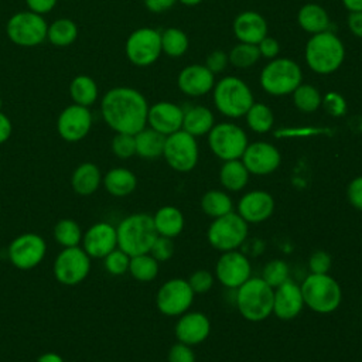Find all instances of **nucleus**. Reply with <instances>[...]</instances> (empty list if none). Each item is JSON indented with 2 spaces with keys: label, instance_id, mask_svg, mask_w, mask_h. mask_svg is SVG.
I'll return each instance as SVG.
<instances>
[{
  "label": "nucleus",
  "instance_id": "11",
  "mask_svg": "<svg viewBox=\"0 0 362 362\" xmlns=\"http://www.w3.org/2000/svg\"><path fill=\"white\" fill-rule=\"evenodd\" d=\"M163 157L167 164L178 173H188L194 170L199 157L197 137L182 129L165 136Z\"/></svg>",
  "mask_w": 362,
  "mask_h": 362
},
{
  "label": "nucleus",
  "instance_id": "22",
  "mask_svg": "<svg viewBox=\"0 0 362 362\" xmlns=\"http://www.w3.org/2000/svg\"><path fill=\"white\" fill-rule=\"evenodd\" d=\"M184 109L173 102L161 100L148 106L147 124L156 132L170 136L182 127Z\"/></svg>",
  "mask_w": 362,
  "mask_h": 362
},
{
  "label": "nucleus",
  "instance_id": "13",
  "mask_svg": "<svg viewBox=\"0 0 362 362\" xmlns=\"http://www.w3.org/2000/svg\"><path fill=\"white\" fill-rule=\"evenodd\" d=\"M124 52L127 59L136 66H148L161 55L160 31L141 27L134 30L126 40Z\"/></svg>",
  "mask_w": 362,
  "mask_h": 362
},
{
  "label": "nucleus",
  "instance_id": "24",
  "mask_svg": "<svg viewBox=\"0 0 362 362\" xmlns=\"http://www.w3.org/2000/svg\"><path fill=\"white\" fill-rule=\"evenodd\" d=\"M177 85L184 95L202 96L214 89L215 75L205 65L192 64L180 71Z\"/></svg>",
  "mask_w": 362,
  "mask_h": 362
},
{
  "label": "nucleus",
  "instance_id": "4",
  "mask_svg": "<svg viewBox=\"0 0 362 362\" xmlns=\"http://www.w3.org/2000/svg\"><path fill=\"white\" fill-rule=\"evenodd\" d=\"M273 296L274 288L262 277H250L236 288V308L250 322L263 321L273 314Z\"/></svg>",
  "mask_w": 362,
  "mask_h": 362
},
{
  "label": "nucleus",
  "instance_id": "2",
  "mask_svg": "<svg viewBox=\"0 0 362 362\" xmlns=\"http://www.w3.org/2000/svg\"><path fill=\"white\" fill-rule=\"evenodd\" d=\"M304 58L311 71L320 75H328L342 65L345 47L337 34L327 30L310 37L305 44Z\"/></svg>",
  "mask_w": 362,
  "mask_h": 362
},
{
  "label": "nucleus",
  "instance_id": "34",
  "mask_svg": "<svg viewBox=\"0 0 362 362\" xmlns=\"http://www.w3.org/2000/svg\"><path fill=\"white\" fill-rule=\"evenodd\" d=\"M201 209L211 218H219L233 211V201L225 191L209 189L201 198Z\"/></svg>",
  "mask_w": 362,
  "mask_h": 362
},
{
  "label": "nucleus",
  "instance_id": "51",
  "mask_svg": "<svg viewBox=\"0 0 362 362\" xmlns=\"http://www.w3.org/2000/svg\"><path fill=\"white\" fill-rule=\"evenodd\" d=\"M346 198L349 204L362 212V175L355 177L346 187Z\"/></svg>",
  "mask_w": 362,
  "mask_h": 362
},
{
  "label": "nucleus",
  "instance_id": "8",
  "mask_svg": "<svg viewBox=\"0 0 362 362\" xmlns=\"http://www.w3.org/2000/svg\"><path fill=\"white\" fill-rule=\"evenodd\" d=\"M247 232L249 223L238 212L232 211L211 222L206 238L214 249L223 253L240 247L246 242Z\"/></svg>",
  "mask_w": 362,
  "mask_h": 362
},
{
  "label": "nucleus",
  "instance_id": "49",
  "mask_svg": "<svg viewBox=\"0 0 362 362\" xmlns=\"http://www.w3.org/2000/svg\"><path fill=\"white\" fill-rule=\"evenodd\" d=\"M167 361L168 362H195V352L192 351V346L182 342H175L168 349Z\"/></svg>",
  "mask_w": 362,
  "mask_h": 362
},
{
  "label": "nucleus",
  "instance_id": "5",
  "mask_svg": "<svg viewBox=\"0 0 362 362\" xmlns=\"http://www.w3.org/2000/svg\"><path fill=\"white\" fill-rule=\"evenodd\" d=\"M304 305L318 314L334 313L342 300V290L338 281L325 274L310 273L300 286Z\"/></svg>",
  "mask_w": 362,
  "mask_h": 362
},
{
  "label": "nucleus",
  "instance_id": "33",
  "mask_svg": "<svg viewBox=\"0 0 362 362\" xmlns=\"http://www.w3.org/2000/svg\"><path fill=\"white\" fill-rule=\"evenodd\" d=\"M98 85L89 75H76L69 83V96L74 103L89 107L98 100Z\"/></svg>",
  "mask_w": 362,
  "mask_h": 362
},
{
  "label": "nucleus",
  "instance_id": "47",
  "mask_svg": "<svg viewBox=\"0 0 362 362\" xmlns=\"http://www.w3.org/2000/svg\"><path fill=\"white\" fill-rule=\"evenodd\" d=\"M188 283L195 294H205L214 286V276L208 270H197L188 277Z\"/></svg>",
  "mask_w": 362,
  "mask_h": 362
},
{
  "label": "nucleus",
  "instance_id": "46",
  "mask_svg": "<svg viewBox=\"0 0 362 362\" xmlns=\"http://www.w3.org/2000/svg\"><path fill=\"white\" fill-rule=\"evenodd\" d=\"M175 252V245L173 242L171 238H165V236H157L151 249H150V255L157 260V262H167L173 257Z\"/></svg>",
  "mask_w": 362,
  "mask_h": 362
},
{
  "label": "nucleus",
  "instance_id": "31",
  "mask_svg": "<svg viewBox=\"0 0 362 362\" xmlns=\"http://www.w3.org/2000/svg\"><path fill=\"white\" fill-rule=\"evenodd\" d=\"M136 154L146 160H154L163 156L165 136L151 127H144L134 134Z\"/></svg>",
  "mask_w": 362,
  "mask_h": 362
},
{
  "label": "nucleus",
  "instance_id": "6",
  "mask_svg": "<svg viewBox=\"0 0 362 362\" xmlns=\"http://www.w3.org/2000/svg\"><path fill=\"white\" fill-rule=\"evenodd\" d=\"M253 102L250 88L238 76H225L214 86V103L226 117L238 119L245 116Z\"/></svg>",
  "mask_w": 362,
  "mask_h": 362
},
{
  "label": "nucleus",
  "instance_id": "18",
  "mask_svg": "<svg viewBox=\"0 0 362 362\" xmlns=\"http://www.w3.org/2000/svg\"><path fill=\"white\" fill-rule=\"evenodd\" d=\"M240 160L250 174L269 175L279 168L281 156L277 147L272 143L255 141L247 144Z\"/></svg>",
  "mask_w": 362,
  "mask_h": 362
},
{
  "label": "nucleus",
  "instance_id": "28",
  "mask_svg": "<svg viewBox=\"0 0 362 362\" xmlns=\"http://www.w3.org/2000/svg\"><path fill=\"white\" fill-rule=\"evenodd\" d=\"M154 228L158 236L165 238H177L185 225V219L182 212L174 205H164L156 211L153 215Z\"/></svg>",
  "mask_w": 362,
  "mask_h": 362
},
{
  "label": "nucleus",
  "instance_id": "60",
  "mask_svg": "<svg viewBox=\"0 0 362 362\" xmlns=\"http://www.w3.org/2000/svg\"><path fill=\"white\" fill-rule=\"evenodd\" d=\"M1 106H3V102H1V98H0V110H1Z\"/></svg>",
  "mask_w": 362,
  "mask_h": 362
},
{
  "label": "nucleus",
  "instance_id": "35",
  "mask_svg": "<svg viewBox=\"0 0 362 362\" xmlns=\"http://www.w3.org/2000/svg\"><path fill=\"white\" fill-rule=\"evenodd\" d=\"M78 37V25L71 18H58L48 25L47 40L54 47H68Z\"/></svg>",
  "mask_w": 362,
  "mask_h": 362
},
{
  "label": "nucleus",
  "instance_id": "25",
  "mask_svg": "<svg viewBox=\"0 0 362 362\" xmlns=\"http://www.w3.org/2000/svg\"><path fill=\"white\" fill-rule=\"evenodd\" d=\"M232 30L239 42L257 45L267 35V23L260 13L246 10L236 16Z\"/></svg>",
  "mask_w": 362,
  "mask_h": 362
},
{
  "label": "nucleus",
  "instance_id": "23",
  "mask_svg": "<svg viewBox=\"0 0 362 362\" xmlns=\"http://www.w3.org/2000/svg\"><path fill=\"white\" fill-rule=\"evenodd\" d=\"M304 308V300L300 286L288 279L274 288L273 296V314L284 321L293 320Z\"/></svg>",
  "mask_w": 362,
  "mask_h": 362
},
{
  "label": "nucleus",
  "instance_id": "29",
  "mask_svg": "<svg viewBox=\"0 0 362 362\" xmlns=\"http://www.w3.org/2000/svg\"><path fill=\"white\" fill-rule=\"evenodd\" d=\"M215 119L214 113L205 106H191L184 110L182 119V130L189 133L194 137H199L208 134L214 127Z\"/></svg>",
  "mask_w": 362,
  "mask_h": 362
},
{
  "label": "nucleus",
  "instance_id": "44",
  "mask_svg": "<svg viewBox=\"0 0 362 362\" xmlns=\"http://www.w3.org/2000/svg\"><path fill=\"white\" fill-rule=\"evenodd\" d=\"M129 263H130V256L119 247H116L115 250H112L109 255L103 257L105 269L112 276H122L126 272H129Z\"/></svg>",
  "mask_w": 362,
  "mask_h": 362
},
{
  "label": "nucleus",
  "instance_id": "55",
  "mask_svg": "<svg viewBox=\"0 0 362 362\" xmlns=\"http://www.w3.org/2000/svg\"><path fill=\"white\" fill-rule=\"evenodd\" d=\"M144 6L151 13H164L170 10L177 0H143Z\"/></svg>",
  "mask_w": 362,
  "mask_h": 362
},
{
  "label": "nucleus",
  "instance_id": "52",
  "mask_svg": "<svg viewBox=\"0 0 362 362\" xmlns=\"http://www.w3.org/2000/svg\"><path fill=\"white\" fill-rule=\"evenodd\" d=\"M257 48H259V52H260V57L263 58H267V59H273V58H277L279 52H280V44L276 38L273 37H269L266 35L259 44H257Z\"/></svg>",
  "mask_w": 362,
  "mask_h": 362
},
{
  "label": "nucleus",
  "instance_id": "59",
  "mask_svg": "<svg viewBox=\"0 0 362 362\" xmlns=\"http://www.w3.org/2000/svg\"><path fill=\"white\" fill-rule=\"evenodd\" d=\"M177 1H180V3L184 4V6H197V4H199L202 0H177Z\"/></svg>",
  "mask_w": 362,
  "mask_h": 362
},
{
  "label": "nucleus",
  "instance_id": "40",
  "mask_svg": "<svg viewBox=\"0 0 362 362\" xmlns=\"http://www.w3.org/2000/svg\"><path fill=\"white\" fill-rule=\"evenodd\" d=\"M293 95V103L294 106L304 113H313L315 112L320 106H321V100H322V95L321 92L308 83H300Z\"/></svg>",
  "mask_w": 362,
  "mask_h": 362
},
{
  "label": "nucleus",
  "instance_id": "36",
  "mask_svg": "<svg viewBox=\"0 0 362 362\" xmlns=\"http://www.w3.org/2000/svg\"><path fill=\"white\" fill-rule=\"evenodd\" d=\"M52 233H54L55 242L59 246L74 247V246H79V243L82 242L83 230L75 219L64 218L55 223Z\"/></svg>",
  "mask_w": 362,
  "mask_h": 362
},
{
  "label": "nucleus",
  "instance_id": "20",
  "mask_svg": "<svg viewBox=\"0 0 362 362\" xmlns=\"http://www.w3.org/2000/svg\"><path fill=\"white\" fill-rule=\"evenodd\" d=\"M178 342L189 346L202 344L211 334V321L201 311H187L180 315L174 328Z\"/></svg>",
  "mask_w": 362,
  "mask_h": 362
},
{
  "label": "nucleus",
  "instance_id": "38",
  "mask_svg": "<svg viewBox=\"0 0 362 362\" xmlns=\"http://www.w3.org/2000/svg\"><path fill=\"white\" fill-rule=\"evenodd\" d=\"M161 37V52L168 55L170 58H180L188 49V37L187 34L175 27L165 28L160 33Z\"/></svg>",
  "mask_w": 362,
  "mask_h": 362
},
{
  "label": "nucleus",
  "instance_id": "19",
  "mask_svg": "<svg viewBox=\"0 0 362 362\" xmlns=\"http://www.w3.org/2000/svg\"><path fill=\"white\" fill-rule=\"evenodd\" d=\"M81 243L90 259H103L117 247L116 226L109 222H96L83 232Z\"/></svg>",
  "mask_w": 362,
  "mask_h": 362
},
{
  "label": "nucleus",
  "instance_id": "32",
  "mask_svg": "<svg viewBox=\"0 0 362 362\" xmlns=\"http://www.w3.org/2000/svg\"><path fill=\"white\" fill-rule=\"evenodd\" d=\"M249 175L250 173L247 171L240 158L223 161L219 170L221 185L230 192L242 191L249 181Z\"/></svg>",
  "mask_w": 362,
  "mask_h": 362
},
{
  "label": "nucleus",
  "instance_id": "17",
  "mask_svg": "<svg viewBox=\"0 0 362 362\" xmlns=\"http://www.w3.org/2000/svg\"><path fill=\"white\" fill-rule=\"evenodd\" d=\"M92 129V113L89 107L72 103L62 109L57 119V132L68 143L81 141Z\"/></svg>",
  "mask_w": 362,
  "mask_h": 362
},
{
  "label": "nucleus",
  "instance_id": "58",
  "mask_svg": "<svg viewBox=\"0 0 362 362\" xmlns=\"http://www.w3.org/2000/svg\"><path fill=\"white\" fill-rule=\"evenodd\" d=\"M342 4L349 11H362V0H342Z\"/></svg>",
  "mask_w": 362,
  "mask_h": 362
},
{
  "label": "nucleus",
  "instance_id": "30",
  "mask_svg": "<svg viewBox=\"0 0 362 362\" xmlns=\"http://www.w3.org/2000/svg\"><path fill=\"white\" fill-rule=\"evenodd\" d=\"M297 23L305 33H310L313 35L327 31L329 28V16L322 6L315 3H307L298 10Z\"/></svg>",
  "mask_w": 362,
  "mask_h": 362
},
{
  "label": "nucleus",
  "instance_id": "39",
  "mask_svg": "<svg viewBox=\"0 0 362 362\" xmlns=\"http://www.w3.org/2000/svg\"><path fill=\"white\" fill-rule=\"evenodd\" d=\"M245 117L249 129L255 133H267L274 124V115L272 109L260 102H253Z\"/></svg>",
  "mask_w": 362,
  "mask_h": 362
},
{
  "label": "nucleus",
  "instance_id": "57",
  "mask_svg": "<svg viewBox=\"0 0 362 362\" xmlns=\"http://www.w3.org/2000/svg\"><path fill=\"white\" fill-rule=\"evenodd\" d=\"M35 362H64V359L57 352H44L37 358Z\"/></svg>",
  "mask_w": 362,
  "mask_h": 362
},
{
  "label": "nucleus",
  "instance_id": "54",
  "mask_svg": "<svg viewBox=\"0 0 362 362\" xmlns=\"http://www.w3.org/2000/svg\"><path fill=\"white\" fill-rule=\"evenodd\" d=\"M348 28L355 37L362 38V11H349Z\"/></svg>",
  "mask_w": 362,
  "mask_h": 362
},
{
  "label": "nucleus",
  "instance_id": "56",
  "mask_svg": "<svg viewBox=\"0 0 362 362\" xmlns=\"http://www.w3.org/2000/svg\"><path fill=\"white\" fill-rule=\"evenodd\" d=\"M13 133V124L11 120L6 113L0 110V144L6 143Z\"/></svg>",
  "mask_w": 362,
  "mask_h": 362
},
{
  "label": "nucleus",
  "instance_id": "37",
  "mask_svg": "<svg viewBox=\"0 0 362 362\" xmlns=\"http://www.w3.org/2000/svg\"><path fill=\"white\" fill-rule=\"evenodd\" d=\"M129 273L137 281H153L158 274V262L150 253L132 256L129 263Z\"/></svg>",
  "mask_w": 362,
  "mask_h": 362
},
{
  "label": "nucleus",
  "instance_id": "7",
  "mask_svg": "<svg viewBox=\"0 0 362 362\" xmlns=\"http://www.w3.org/2000/svg\"><path fill=\"white\" fill-rule=\"evenodd\" d=\"M260 86L273 96H284L294 92L303 82L300 65L288 58H273L260 72Z\"/></svg>",
  "mask_w": 362,
  "mask_h": 362
},
{
  "label": "nucleus",
  "instance_id": "12",
  "mask_svg": "<svg viewBox=\"0 0 362 362\" xmlns=\"http://www.w3.org/2000/svg\"><path fill=\"white\" fill-rule=\"evenodd\" d=\"M90 260L81 246L62 247L52 264L55 280L64 286L82 283L90 272Z\"/></svg>",
  "mask_w": 362,
  "mask_h": 362
},
{
  "label": "nucleus",
  "instance_id": "45",
  "mask_svg": "<svg viewBox=\"0 0 362 362\" xmlns=\"http://www.w3.org/2000/svg\"><path fill=\"white\" fill-rule=\"evenodd\" d=\"M321 106L329 116H334V117H341L346 112V100L338 92H327L322 96Z\"/></svg>",
  "mask_w": 362,
  "mask_h": 362
},
{
  "label": "nucleus",
  "instance_id": "1",
  "mask_svg": "<svg viewBox=\"0 0 362 362\" xmlns=\"http://www.w3.org/2000/svg\"><path fill=\"white\" fill-rule=\"evenodd\" d=\"M100 112L105 123L115 133L136 134L147 126L148 103L137 89L116 86L103 95Z\"/></svg>",
  "mask_w": 362,
  "mask_h": 362
},
{
  "label": "nucleus",
  "instance_id": "42",
  "mask_svg": "<svg viewBox=\"0 0 362 362\" xmlns=\"http://www.w3.org/2000/svg\"><path fill=\"white\" fill-rule=\"evenodd\" d=\"M290 270H288V264L281 260V259H274V260H270L263 272H262V279L272 287V288H276L279 287L280 284H283L284 281H287L290 277Z\"/></svg>",
  "mask_w": 362,
  "mask_h": 362
},
{
  "label": "nucleus",
  "instance_id": "43",
  "mask_svg": "<svg viewBox=\"0 0 362 362\" xmlns=\"http://www.w3.org/2000/svg\"><path fill=\"white\" fill-rule=\"evenodd\" d=\"M110 148L112 153L122 158V160H127L133 156H136V140H134V134H129V133H116L112 139L110 143Z\"/></svg>",
  "mask_w": 362,
  "mask_h": 362
},
{
  "label": "nucleus",
  "instance_id": "14",
  "mask_svg": "<svg viewBox=\"0 0 362 362\" xmlns=\"http://www.w3.org/2000/svg\"><path fill=\"white\" fill-rule=\"evenodd\" d=\"M194 296L195 293L188 280L180 277L170 279L158 288L156 305L158 311L167 317H180L189 310Z\"/></svg>",
  "mask_w": 362,
  "mask_h": 362
},
{
  "label": "nucleus",
  "instance_id": "15",
  "mask_svg": "<svg viewBox=\"0 0 362 362\" xmlns=\"http://www.w3.org/2000/svg\"><path fill=\"white\" fill-rule=\"evenodd\" d=\"M47 243L44 238L34 232H24L16 236L7 249L11 264L20 270L37 267L45 257Z\"/></svg>",
  "mask_w": 362,
  "mask_h": 362
},
{
  "label": "nucleus",
  "instance_id": "10",
  "mask_svg": "<svg viewBox=\"0 0 362 362\" xmlns=\"http://www.w3.org/2000/svg\"><path fill=\"white\" fill-rule=\"evenodd\" d=\"M208 144L211 151L222 161L238 160L247 147V136L245 130L230 122L214 124L208 133Z\"/></svg>",
  "mask_w": 362,
  "mask_h": 362
},
{
  "label": "nucleus",
  "instance_id": "27",
  "mask_svg": "<svg viewBox=\"0 0 362 362\" xmlns=\"http://www.w3.org/2000/svg\"><path fill=\"white\" fill-rule=\"evenodd\" d=\"M102 184L112 197L123 198L130 195L137 187L136 174L124 167L110 168L102 178Z\"/></svg>",
  "mask_w": 362,
  "mask_h": 362
},
{
  "label": "nucleus",
  "instance_id": "3",
  "mask_svg": "<svg viewBox=\"0 0 362 362\" xmlns=\"http://www.w3.org/2000/svg\"><path fill=\"white\" fill-rule=\"evenodd\" d=\"M117 247L130 257L148 253L157 235L153 216L137 212L123 218L116 226Z\"/></svg>",
  "mask_w": 362,
  "mask_h": 362
},
{
  "label": "nucleus",
  "instance_id": "26",
  "mask_svg": "<svg viewBox=\"0 0 362 362\" xmlns=\"http://www.w3.org/2000/svg\"><path fill=\"white\" fill-rule=\"evenodd\" d=\"M102 173L99 167L93 163L79 164L71 175V187L78 195H92L102 185Z\"/></svg>",
  "mask_w": 362,
  "mask_h": 362
},
{
  "label": "nucleus",
  "instance_id": "21",
  "mask_svg": "<svg viewBox=\"0 0 362 362\" xmlns=\"http://www.w3.org/2000/svg\"><path fill=\"white\" fill-rule=\"evenodd\" d=\"M274 198L263 189H253L243 194L238 202V214L247 223H262L274 212Z\"/></svg>",
  "mask_w": 362,
  "mask_h": 362
},
{
  "label": "nucleus",
  "instance_id": "50",
  "mask_svg": "<svg viewBox=\"0 0 362 362\" xmlns=\"http://www.w3.org/2000/svg\"><path fill=\"white\" fill-rule=\"evenodd\" d=\"M229 64V57L225 51H221V49H215L212 52H209L206 55V59H205V66L215 75V74H219V72H223L226 69Z\"/></svg>",
  "mask_w": 362,
  "mask_h": 362
},
{
  "label": "nucleus",
  "instance_id": "41",
  "mask_svg": "<svg viewBox=\"0 0 362 362\" xmlns=\"http://www.w3.org/2000/svg\"><path fill=\"white\" fill-rule=\"evenodd\" d=\"M229 62L238 69H247L253 66L262 57L256 44L239 42L228 54Z\"/></svg>",
  "mask_w": 362,
  "mask_h": 362
},
{
  "label": "nucleus",
  "instance_id": "16",
  "mask_svg": "<svg viewBox=\"0 0 362 362\" xmlns=\"http://www.w3.org/2000/svg\"><path fill=\"white\" fill-rule=\"evenodd\" d=\"M252 266L247 256L239 250L223 252L215 264V277L226 287L236 290L250 279Z\"/></svg>",
  "mask_w": 362,
  "mask_h": 362
},
{
  "label": "nucleus",
  "instance_id": "9",
  "mask_svg": "<svg viewBox=\"0 0 362 362\" xmlns=\"http://www.w3.org/2000/svg\"><path fill=\"white\" fill-rule=\"evenodd\" d=\"M48 24L42 14L31 10L17 11L6 24V34L11 42L20 47H37L47 40Z\"/></svg>",
  "mask_w": 362,
  "mask_h": 362
},
{
  "label": "nucleus",
  "instance_id": "48",
  "mask_svg": "<svg viewBox=\"0 0 362 362\" xmlns=\"http://www.w3.org/2000/svg\"><path fill=\"white\" fill-rule=\"evenodd\" d=\"M332 259L329 253L324 250H315L308 259V269L314 274H325L329 272Z\"/></svg>",
  "mask_w": 362,
  "mask_h": 362
},
{
  "label": "nucleus",
  "instance_id": "53",
  "mask_svg": "<svg viewBox=\"0 0 362 362\" xmlns=\"http://www.w3.org/2000/svg\"><path fill=\"white\" fill-rule=\"evenodd\" d=\"M57 1L58 0H25V4L28 10L44 16L57 6Z\"/></svg>",
  "mask_w": 362,
  "mask_h": 362
}]
</instances>
